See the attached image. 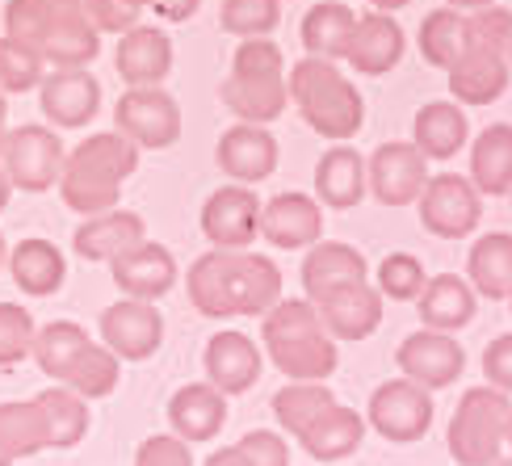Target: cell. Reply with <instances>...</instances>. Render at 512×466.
I'll return each mask as SVG.
<instances>
[{
	"instance_id": "5b68a950",
	"label": "cell",
	"mask_w": 512,
	"mask_h": 466,
	"mask_svg": "<svg viewBox=\"0 0 512 466\" xmlns=\"http://www.w3.org/2000/svg\"><path fill=\"white\" fill-rule=\"evenodd\" d=\"M286 84H290V101H294L298 118H303L315 135L345 143L361 131V122H366V97L357 93V84L340 72L332 59L303 55L298 63H290Z\"/></svg>"
},
{
	"instance_id": "f546056e",
	"label": "cell",
	"mask_w": 512,
	"mask_h": 466,
	"mask_svg": "<svg viewBox=\"0 0 512 466\" xmlns=\"http://www.w3.org/2000/svg\"><path fill=\"white\" fill-rule=\"evenodd\" d=\"M466 139H471V122L458 101H424L412 118V143L429 160H454Z\"/></svg>"
},
{
	"instance_id": "9f6ffc18",
	"label": "cell",
	"mask_w": 512,
	"mask_h": 466,
	"mask_svg": "<svg viewBox=\"0 0 512 466\" xmlns=\"http://www.w3.org/2000/svg\"><path fill=\"white\" fill-rule=\"evenodd\" d=\"M370 5H374L378 13H399V9H408L412 0H370Z\"/></svg>"
},
{
	"instance_id": "94428289",
	"label": "cell",
	"mask_w": 512,
	"mask_h": 466,
	"mask_svg": "<svg viewBox=\"0 0 512 466\" xmlns=\"http://www.w3.org/2000/svg\"><path fill=\"white\" fill-rule=\"evenodd\" d=\"M504 446L512 450V412H508V437H504Z\"/></svg>"
},
{
	"instance_id": "ba28073f",
	"label": "cell",
	"mask_w": 512,
	"mask_h": 466,
	"mask_svg": "<svg viewBox=\"0 0 512 466\" xmlns=\"http://www.w3.org/2000/svg\"><path fill=\"white\" fill-rule=\"evenodd\" d=\"M433 391L412 383V378H387V383H378L370 404H366V425L378 433L395 441V446H412V441H420L424 433L433 429Z\"/></svg>"
},
{
	"instance_id": "30bf717a",
	"label": "cell",
	"mask_w": 512,
	"mask_h": 466,
	"mask_svg": "<svg viewBox=\"0 0 512 466\" xmlns=\"http://www.w3.org/2000/svg\"><path fill=\"white\" fill-rule=\"evenodd\" d=\"M0 160H5L13 189H21V194H47L51 185H59L68 152H63V139L55 135V126L26 122L17 131H9Z\"/></svg>"
},
{
	"instance_id": "be15d7a7",
	"label": "cell",
	"mask_w": 512,
	"mask_h": 466,
	"mask_svg": "<svg viewBox=\"0 0 512 466\" xmlns=\"http://www.w3.org/2000/svg\"><path fill=\"white\" fill-rule=\"evenodd\" d=\"M508 63H512V42H508Z\"/></svg>"
},
{
	"instance_id": "ab89813d",
	"label": "cell",
	"mask_w": 512,
	"mask_h": 466,
	"mask_svg": "<svg viewBox=\"0 0 512 466\" xmlns=\"http://www.w3.org/2000/svg\"><path fill=\"white\" fill-rule=\"evenodd\" d=\"M416 47L424 55V63L429 68H441V72H450L458 55L466 51V13L458 9H433L429 17L420 21V34H416Z\"/></svg>"
},
{
	"instance_id": "d4e9b609",
	"label": "cell",
	"mask_w": 512,
	"mask_h": 466,
	"mask_svg": "<svg viewBox=\"0 0 512 466\" xmlns=\"http://www.w3.org/2000/svg\"><path fill=\"white\" fill-rule=\"evenodd\" d=\"M223 425H227V395L215 383H185L168 395V429L185 437L189 446L219 437Z\"/></svg>"
},
{
	"instance_id": "74e56055",
	"label": "cell",
	"mask_w": 512,
	"mask_h": 466,
	"mask_svg": "<svg viewBox=\"0 0 512 466\" xmlns=\"http://www.w3.org/2000/svg\"><path fill=\"white\" fill-rule=\"evenodd\" d=\"M59 383L72 387L76 395H84V399L93 404V399H105V395L118 391V383H122V357H118L110 345L89 341V345L76 353V362L63 370Z\"/></svg>"
},
{
	"instance_id": "9c48e42d",
	"label": "cell",
	"mask_w": 512,
	"mask_h": 466,
	"mask_svg": "<svg viewBox=\"0 0 512 466\" xmlns=\"http://www.w3.org/2000/svg\"><path fill=\"white\" fill-rule=\"evenodd\" d=\"M420 227L437 240H466L475 236L479 223H483V194L475 189L471 177H458V173H437L424 181L420 198Z\"/></svg>"
},
{
	"instance_id": "603a6c76",
	"label": "cell",
	"mask_w": 512,
	"mask_h": 466,
	"mask_svg": "<svg viewBox=\"0 0 512 466\" xmlns=\"http://www.w3.org/2000/svg\"><path fill=\"white\" fill-rule=\"evenodd\" d=\"M147 240V223L135 210H101V215H89L76 231H72V252L84 261H105L110 265L114 257H122L126 248H135Z\"/></svg>"
},
{
	"instance_id": "d6986e66",
	"label": "cell",
	"mask_w": 512,
	"mask_h": 466,
	"mask_svg": "<svg viewBox=\"0 0 512 466\" xmlns=\"http://www.w3.org/2000/svg\"><path fill=\"white\" fill-rule=\"evenodd\" d=\"M261 236L282 252L311 248L324 240V206L311 194H277L261 202Z\"/></svg>"
},
{
	"instance_id": "f907efd6",
	"label": "cell",
	"mask_w": 512,
	"mask_h": 466,
	"mask_svg": "<svg viewBox=\"0 0 512 466\" xmlns=\"http://www.w3.org/2000/svg\"><path fill=\"white\" fill-rule=\"evenodd\" d=\"M483 374L496 391L512 395V332L496 336V341L483 349Z\"/></svg>"
},
{
	"instance_id": "91938a15",
	"label": "cell",
	"mask_w": 512,
	"mask_h": 466,
	"mask_svg": "<svg viewBox=\"0 0 512 466\" xmlns=\"http://www.w3.org/2000/svg\"><path fill=\"white\" fill-rule=\"evenodd\" d=\"M9 265V244H5V236H0V269Z\"/></svg>"
},
{
	"instance_id": "83f0119b",
	"label": "cell",
	"mask_w": 512,
	"mask_h": 466,
	"mask_svg": "<svg viewBox=\"0 0 512 466\" xmlns=\"http://www.w3.org/2000/svg\"><path fill=\"white\" fill-rule=\"evenodd\" d=\"M366 156L349 143H336L328 147L315 164V198L319 206H332V210H349L366 198Z\"/></svg>"
},
{
	"instance_id": "7bdbcfd3",
	"label": "cell",
	"mask_w": 512,
	"mask_h": 466,
	"mask_svg": "<svg viewBox=\"0 0 512 466\" xmlns=\"http://www.w3.org/2000/svg\"><path fill=\"white\" fill-rule=\"evenodd\" d=\"M282 21V0H223L219 26L223 34L244 38H269Z\"/></svg>"
},
{
	"instance_id": "ac0fdd59",
	"label": "cell",
	"mask_w": 512,
	"mask_h": 466,
	"mask_svg": "<svg viewBox=\"0 0 512 466\" xmlns=\"http://www.w3.org/2000/svg\"><path fill=\"white\" fill-rule=\"evenodd\" d=\"M202 370H206V383H215L227 399L244 395V391L256 387V378L265 374V349L256 345L248 332L227 328V332H219V336H210L206 341Z\"/></svg>"
},
{
	"instance_id": "cb8c5ba5",
	"label": "cell",
	"mask_w": 512,
	"mask_h": 466,
	"mask_svg": "<svg viewBox=\"0 0 512 466\" xmlns=\"http://www.w3.org/2000/svg\"><path fill=\"white\" fill-rule=\"evenodd\" d=\"M118 76L126 80V89H147V84H160L173 72V38L156 26H131L126 34H118Z\"/></svg>"
},
{
	"instance_id": "b9f144b4",
	"label": "cell",
	"mask_w": 512,
	"mask_h": 466,
	"mask_svg": "<svg viewBox=\"0 0 512 466\" xmlns=\"http://www.w3.org/2000/svg\"><path fill=\"white\" fill-rule=\"evenodd\" d=\"M424 282H429V273H424V261L412 257V252H387L374 269V286L391 303H416Z\"/></svg>"
},
{
	"instance_id": "e575fe53",
	"label": "cell",
	"mask_w": 512,
	"mask_h": 466,
	"mask_svg": "<svg viewBox=\"0 0 512 466\" xmlns=\"http://www.w3.org/2000/svg\"><path fill=\"white\" fill-rule=\"evenodd\" d=\"M466 282L475 286V294L492 303H504L512 294V236L508 231H492L471 244L466 257Z\"/></svg>"
},
{
	"instance_id": "4fadbf2b",
	"label": "cell",
	"mask_w": 512,
	"mask_h": 466,
	"mask_svg": "<svg viewBox=\"0 0 512 466\" xmlns=\"http://www.w3.org/2000/svg\"><path fill=\"white\" fill-rule=\"evenodd\" d=\"M366 181L382 206H408L420 198L424 181H429V156L412 139L378 143L374 156L366 160Z\"/></svg>"
},
{
	"instance_id": "ffe728a7",
	"label": "cell",
	"mask_w": 512,
	"mask_h": 466,
	"mask_svg": "<svg viewBox=\"0 0 512 466\" xmlns=\"http://www.w3.org/2000/svg\"><path fill=\"white\" fill-rule=\"evenodd\" d=\"M110 278L126 299H147L156 303L177 286V257L164 244L143 240L135 248H126L122 257L110 261Z\"/></svg>"
},
{
	"instance_id": "4316f807",
	"label": "cell",
	"mask_w": 512,
	"mask_h": 466,
	"mask_svg": "<svg viewBox=\"0 0 512 466\" xmlns=\"http://www.w3.org/2000/svg\"><path fill=\"white\" fill-rule=\"evenodd\" d=\"M9 278L26 299H51L68 282V261H63V252L51 240L26 236L9 248Z\"/></svg>"
},
{
	"instance_id": "db71d44e",
	"label": "cell",
	"mask_w": 512,
	"mask_h": 466,
	"mask_svg": "<svg viewBox=\"0 0 512 466\" xmlns=\"http://www.w3.org/2000/svg\"><path fill=\"white\" fill-rule=\"evenodd\" d=\"M9 93L0 89V152H5V139H9V101H5Z\"/></svg>"
},
{
	"instance_id": "6125c7cd",
	"label": "cell",
	"mask_w": 512,
	"mask_h": 466,
	"mask_svg": "<svg viewBox=\"0 0 512 466\" xmlns=\"http://www.w3.org/2000/svg\"><path fill=\"white\" fill-rule=\"evenodd\" d=\"M492 466H512V458H496V462H492Z\"/></svg>"
},
{
	"instance_id": "9a60e30c",
	"label": "cell",
	"mask_w": 512,
	"mask_h": 466,
	"mask_svg": "<svg viewBox=\"0 0 512 466\" xmlns=\"http://www.w3.org/2000/svg\"><path fill=\"white\" fill-rule=\"evenodd\" d=\"M38 105L55 131H80L101 110V80L89 68H51L38 84Z\"/></svg>"
},
{
	"instance_id": "bcb514c9",
	"label": "cell",
	"mask_w": 512,
	"mask_h": 466,
	"mask_svg": "<svg viewBox=\"0 0 512 466\" xmlns=\"http://www.w3.org/2000/svg\"><path fill=\"white\" fill-rule=\"evenodd\" d=\"M508 42H512V9L483 5L466 13V47L508 55Z\"/></svg>"
},
{
	"instance_id": "836d02e7",
	"label": "cell",
	"mask_w": 512,
	"mask_h": 466,
	"mask_svg": "<svg viewBox=\"0 0 512 466\" xmlns=\"http://www.w3.org/2000/svg\"><path fill=\"white\" fill-rule=\"evenodd\" d=\"M353 30H357V13L345 5V0H319L315 9H307L303 17V51L315 55V59H345L349 42H353Z\"/></svg>"
},
{
	"instance_id": "277c9868",
	"label": "cell",
	"mask_w": 512,
	"mask_h": 466,
	"mask_svg": "<svg viewBox=\"0 0 512 466\" xmlns=\"http://www.w3.org/2000/svg\"><path fill=\"white\" fill-rule=\"evenodd\" d=\"M265 357L294 383H328L340 366L336 336L324 328L311 299H277L261 315Z\"/></svg>"
},
{
	"instance_id": "e7e4bbea",
	"label": "cell",
	"mask_w": 512,
	"mask_h": 466,
	"mask_svg": "<svg viewBox=\"0 0 512 466\" xmlns=\"http://www.w3.org/2000/svg\"><path fill=\"white\" fill-rule=\"evenodd\" d=\"M508 311H512V294H508Z\"/></svg>"
},
{
	"instance_id": "6f0895ef",
	"label": "cell",
	"mask_w": 512,
	"mask_h": 466,
	"mask_svg": "<svg viewBox=\"0 0 512 466\" xmlns=\"http://www.w3.org/2000/svg\"><path fill=\"white\" fill-rule=\"evenodd\" d=\"M9 198H13V181H9V173H5V168H0V210L9 206Z\"/></svg>"
},
{
	"instance_id": "2e32d148",
	"label": "cell",
	"mask_w": 512,
	"mask_h": 466,
	"mask_svg": "<svg viewBox=\"0 0 512 466\" xmlns=\"http://www.w3.org/2000/svg\"><path fill=\"white\" fill-rule=\"evenodd\" d=\"M202 236L210 248H248L261 236V198L252 185H223L202 202Z\"/></svg>"
},
{
	"instance_id": "1f68e13d",
	"label": "cell",
	"mask_w": 512,
	"mask_h": 466,
	"mask_svg": "<svg viewBox=\"0 0 512 466\" xmlns=\"http://www.w3.org/2000/svg\"><path fill=\"white\" fill-rule=\"evenodd\" d=\"M471 181L483 198L512 194V122H492L471 143Z\"/></svg>"
},
{
	"instance_id": "f35d334b",
	"label": "cell",
	"mask_w": 512,
	"mask_h": 466,
	"mask_svg": "<svg viewBox=\"0 0 512 466\" xmlns=\"http://www.w3.org/2000/svg\"><path fill=\"white\" fill-rule=\"evenodd\" d=\"M336 404V395L328 391V383H290L273 395V420L282 425V433H290V437H303L319 416H324L328 408Z\"/></svg>"
},
{
	"instance_id": "7a4b0ae2",
	"label": "cell",
	"mask_w": 512,
	"mask_h": 466,
	"mask_svg": "<svg viewBox=\"0 0 512 466\" xmlns=\"http://www.w3.org/2000/svg\"><path fill=\"white\" fill-rule=\"evenodd\" d=\"M5 34L34 47L47 68H89L101 55V30L84 0H9Z\"/></svg>"
},
{
	"instance_id": "816d5d0a",
	"label": "cell",
	"mask_w": 512,
	"mask_h": 466,
	"mask_svg": "<svg viewBox=\"0 0 512 466\" xmlns=\"http://www.w3.org/2000/svg\"><path fill=\"white\" fill-rule=\"evenodd\" d=\"M152 9L160 21H168V26H181V21H189L202 9V0H152Z\"/></svg>"
},
{
	"instance_id": "8fae6325",
	"label": "cell",
	"mask_w": 512,
	"mask_h": 466,
	"mask_svg": "<svg viewBox=\"0 0 512 466\" xmlns=\"http://www.w3.org/2000/svg\"><path fill=\"white\" fill-rule=\"evenodd\" d=\"M114 126L135 139L147 152H164L181 139V105L173 93H164L160 84H147V89H126L114 101Z\"/></svg>"
},
{
	"instance_id": "4dcf8cb0",
	"label": "cell",
	"mask_w": 512,
	"mask_h": 466,
	"mask_svg": "<svg viewBox=\"0 0 512 466\" xmlns=\"http://www.w3.org/2000/svg\"><path fill=\"white\" fill-rule=\"evenodd\" d=\"M366 416H361L357 408H349V404H336L315 420V425L298 437V446H303L315 462H345L349 454H357L361 450V441H366Z\"/></svg>"
},
{
	"instance_id": "03108f58",
	"label": "cell",
	"mask_w": 512,
	"mask_h": 466,
	"mask_svg": "<svg viewBox=\"0 0 512 466\" xmlns=\"http://www.w3.org/2000/svg\"><path fill=\"white\" fill-rule=\"evenodd\" d=\"M508 198H512V194H508Z\"/></svg>"
},
{
	"instance_id": "8d00e7d4",
	"label": "cell",
	"mask_w": 512,
	"mask_h": 466,
	"mask_svg": "<svg viewBox=\"0 0 512 466\" xmlns=\"http://www.w3.org/2000/svg\"><path fill=\"white\" fill-rule=\"evenodd\" d=\"M0 441H5L17 462L51 450L47 412H42L38 399H5L0 404Z\"/></svg>"
},
{
	"instance_id": "5bb4252c",
	"label": "cell",
	"mask_w": 512,
	"mask_h": 466,
	"mask_svg": "<svg viewBox=\"0 0 512 466\" xmlns=\"http://www.w3.org/2000/svg\"><path fill=\"white\" fill-rule=\"evenodd\" d=\"M395 366H399L403 378H412V383L429 387V391H445L462 378L466 349L454 341L450 332L420 328L412 336H403V345L395 349Z\"/></svg>"
},
{
	"instance_id": "6da1fadb",
	"label": "cell",
	"mask_w": 512,
	"mask_h": 466,
	"mask_svg": "<svg viewBox=\"0 0 512 466\" xmlns=\"http://www.w3.org/2000/svg\"><path fill=\"white\" fill-rule=\"evenodd\" d=\"M185 290L206 320H256L282 299V269L248 248H210L189 265Z\"/></svg>"
},
{
	"instance_id": "7c38bea8",
	"label": "cell",
	"mask_w": 512,
	"mask_h": 466,
	"mask_svg": "<svg viewBox=\"0 0 512 466\" xmlns=\"http://www.w3.org/2000/svg\"><path fill=\"white\" fill-rule=\"evenodd\" d=\"M97 332H101V345H110L122 362H147L164 345V315L156 303L126 299L122 294V303H110L101 311Z\"/></svg>"
},
{
	"instance_id": "52a82bcc",
	"label": "cell",
	"mask_w": 512,
	"mask_h": 466,
	"mask_svg": "<svg viewBox=\"0 0 512 466\" xmlns=\"http://www.w3.org/2000/svg\"><path fill=\"white\" fill-rule=\"evenodd\" d=\"M508 412H512V399L492 383L462 391L458 408L450 416V433H445L450 458L458 466H492L508 437Z\"/></svg>"
},
{
	"instance_id": "f6af8a7d",
	"label": "cell",
	"mask_w": 512,
	"mask_h": 466,
	"mask_svg": "<svg viewBox=\"0 0 512 466\" xmlns=\"http://www.w3.org/2000/svg\"><path fill=\"white\" fill-rule=\"evenodd\" d=\"M38 324L21 303H0V370L21 366L34 353Z\"/></svg>"
},
{
	"instance_id": "d590c367",
	"label": "cell",
	"mask_w": 512,
	"mask_h": 466,
	"mask_svg": "<svg viewBox=\"0 0 512 466\" xmlns=\"http://www.w3.org/2000/svg\"><path fill=\"white\" fill-rule=\"evenodd\" d=\"M42 412H47V429H51V450H76L84 437H89V425H93V412H89V399L76 395L72 387H47L34 395Z\"/></svg>"
},
{
	"instance_id": "681fc988",
	"label": "cell",
	"mask_w": 512,
	"mask_h": 466,
	"mask_svg": "<svg viewBox=\"0 0 512 466\" xmlns=\"http://www.w3.org/2000/svg\"><path fill=\"white\" fill-rule=\"evenodd\" d=\"M236 450L244 454L248 466H290V446L286 437H277L273 429H252L236 441Z\"/></svg>"
},
{
	"instance_id": "11a10c76",
	"label": "cell",
	"mask_w": 512,
	"mask_h": 466,
	"mask_svg": "<svg viewBox=\"0 0 512 466\" xmlns=\"http://www.w3.org/2000/svg\"><path fill=\"white\" fill-rule=\"evenodd\" d=\"M450 9H458V13H471V9H483V5H496V0H445Z\"/></svg>"
},
{
	"instance_id": "8992f818",
	"label": "cell",
	"mask_w": 512,
	"mask_h": 466,
	"mask_svg": "<svg viewBox=\"0 0 512 466\" xmlns=\"http://www.w3.org/2000/svg\"><path fill=\"white\" fill-rule=\"evenodd\" d=\"M223 105L240 122L269 126L286 114L290 84H286V55L273 38H244L231 55V72L219 89Z\"/></svg>"
},
{
	"instance_id": "7dc6e473",
	"label": "cell",
	"mask_w": 512,
	"mask_h": 466,
	"mask_svg": "<svg viewBox=\"0 0 512 466\" xmlns=\"http://www.w3.org/2000/svg\"><path fill=\"white\" fill-rule=\"evenodd\" d=\"M84 5H89V17L101 34H126L131 26H139L152 0H84Z\"/></svg>"
},
{
	"instance_id": "f5cc1de1",
	"label": "cell",
	"mask_w": 512,
	"mask_h": 466,
	"mask_svg": "<svg viewBox=\"0 0 512 466\" xmlns=\"http://www.w3.org/2000/svg\"><path fill=\"white\" fill-rule=\"evenodd\" d=\"M202 466H248V462H244V454L236 446H227V450H215Z\"/></svg>"
},
{
	"instance_id": "3957f363",
	"label": "cell",
	"mask_w": 512,
	"mask_h": 466,
	"mask_svg": "<svg viewBox=\"0 0 512 466\" xmlns=\"http://www.w3.org/2000/svg\"><path fill=\"white\" fill-rule=\"evenodd\" d=\"M143 147L122 131H97L76 143L59 173V198L76 215H101L122 202V185L135 177Z\"/></svg>"
},
{
	"instance_id": "c3c4849f",
	"label": "cell",
	"mask_w": 512,
	"mask_h": 466,
	"mask_svg": "<svg viewBox=\"0 0 512 466\" xmlns=\"http://www.w3.org/2000/svg\"><path fill=\"white\" fill-rule=\"evenodd\" d=\"M135 466H194V454H189V441L177 433H156L143 437L135 450Z\"/></svg>"
},
{
	"instance_id": "d6a6232c",
	"label": "cell",
	"mask_w": 512,
	"mask_h": 466,
	"mask_svg": "<svg viewBox=\"0 0 512 466\" xmlns=\"http://www.w3.org/2000/svg\"><path fill=\"white\" fill-rule=\"evenodd\" d=\"M370 278V265L366 257L353 248V244H340V240H319L307 248L303 257V290L307 299L324 294L340 282H366Z\"/></svg>"
},
{
	"instance_id": "e0dca14e",
	"label": "cell",
	"mask_w": 512,
	"mask_h": 466,
	"mask_svg": "<svg viewBox=\"0 0 512 466\" xmlns=\"http://www.w3.org/2000/svg\"><path fill=\"white\" fill-rule=\"evenodd\" d=\"M311 303L336 341H370L382 324V294H378V286H370V278L340 282L324 294H315Z\"/></svg>"
},
{
	"instance_id": "f1b7e54d",
	"label": "cell",
	"mask_w": 512,
	"mask_h": 466,
	"mask_svg": "<svg viewBox=\"0 0 512 466\" xmlns=\"http://www.w3.org/2000/svg\"><path fill=\"white\" fill-rule=\"evenodd\" d=\"M416 311H420L424 328L458 332V328H466L475 320L479 294H475V286L466 278H458V273H437V278L424 282L420 299H416Z\"/></svg>"
},
{
	"instance_id": "ee69618b",
	"label": "cell",
	"mask_w": 512,
	"mask_h": 466,
	"mask_svg": "<svg viewBox=\"0 0 512 466\" xmlns=\"http://www.w3.org/2000/svg\"><path fill=\"white\" fill-rule=\"evenodd\" d=\"M42 80H47V59H42L34 47H26V42L0 34V89L30 93Z\"/></svg>"
},
{
	"instance_id": "680465c9",
	"label": "cell",
	"mask_w": 512,
	"mask_h": 466,
	"mask_svg": "<svg viewBox=\"0 0 512 466\" xmlns=\"http://www.w3.org/2000/svg\"><path fill=\"white\" fill-rule=\"evenodd\" d=\"M13 462H17V458L9 454V446H5V441H0V466H13Z\"/></svg>"
},
{
	"instance_id": "44dd1931",
	"label": "cell",
	"mask_w": 512,
	"mask_h": 466,
	"mask_svg": "<svg viewBox=\"0 0 512 466\" xmlns=\"http://www.w3.org/2000/svg\"><path fill=\"white\" fill-rule=\"evenodd\" d=\"M215 160L231 181L261 185L265 177H273V168H277V139L256 122H236L219 135Z\"/></svg>"
},
{
	"instance_id": "484cf974",
	"label": "cell",
	"mask_w": 512,
	"mask_h": 466,
	"mask_svg": "<svg viewBox=\"0 0 512 466\" xmlns=\"http://www.w3.org/2000/svg\"><path fill=\"white\" fill-rule=\"evenodd\" d=\"M445 80H450V97L458 105H492L508 93L512 63H508V55L466 47L454 68L445 72Z\"/></svg>"
},
{
	"instance_id": "60d3db41",
	"label": "cell",
	"mask_w": 512,
	"mask_h": 466,
	"mask_svg": "<svg viewBox=\"0 0 512 466\" xmlns=\"http://www.w3.org/2000/svg\"><path fill=\"white\" fill-rule=\"evenodd\" d=\"M89 345V332H84L76 320H51V324H42L38 336H34V362L38 370L51 378V383H59L63 370H68L76 362V353Z\"/></svg>"
},
{
	"instance_id": "7402d4cb",
	"label": "cell",
	"mask_w": 512,
	"mask_h": 466,
	"mask_svg": "<svg viewBox=\"0 0 512 466\" xmlns=\"http://www.w3.org/2000/svg\"><path fill=\"white\" fill-rule=\"evenodd\" d=\"M403 51H408V38H403V26L391 13H366L357 17L353 42L345 51V63L357 76H387L403 63Z\"/></svg>"
}]
</instances>
